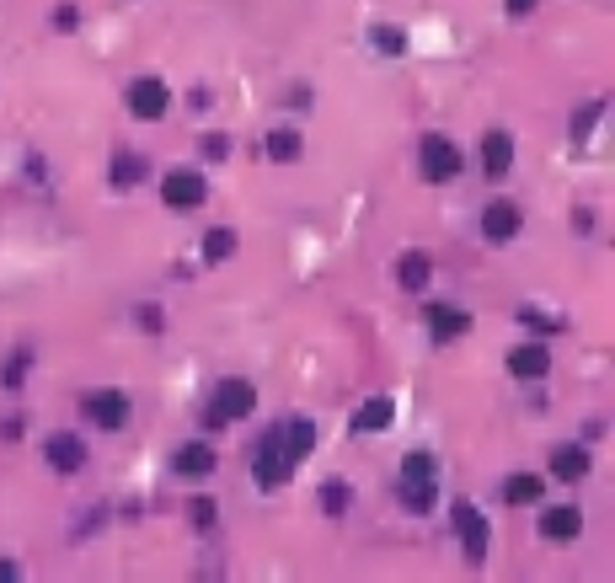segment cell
Returning a JSON list of instances; mask_svg holds the SVG:
<instances>
[{
	"mask_svg": "<svg viewBox=\"0 0 615 583\" xmlns=\"http://www.w3.org/2000/svg\"><path fill=\"white\" fill-rule=\"evenodd\" d=\"M257 407V391L246 386V380H220L214 386V402H209V428H225V423H236V418H246V412Z\"/></svg>",
	"mask_w": 615,
	"mask_h": 583,
	"instance_id": "cell-1",
	"label": "cell"
},
{
	"mask_svg": "<svg viewBox=\"0 0 615 583\" xmlns=\"http://www.w3.org/2000/svg\"><path fill=\"white\" fill-rule=\"evenodd\" d=\"M418 156H423V177L428 182H450L460 177V145L455 140H444V134H423V145H418Z\"/></svg>",
	"mask_w": 615,
	"mask_h": 583,
	"instance_id": "cell-2",
	"label": "cell"
},
{
	"mask_svg": "<svg viewBox=\"0 0 615 583\" xmlns=\"http://www.w3.org/2000/svg\"><path fill=\"white\" fill-rule=\"evenodd\" d=\"M252 471H257V487H268V493H273V487H284V482H289V471H295V460L284 455V444L273 439V428H268L263 439H257Z\"/></svg>",
	"mask_w": 615,
	"mask_h": 583,
	"instance_id": "cell-3",
	"label": "cell"
},
{
	"mask_svg": "<svg viewBox=\"0 0 615 583\" xmlns=\"http://www.w3.org/2000/svg\"><path fill=\"white\" fill-rule=\"evenodd\" d=\"M166 107H172V91H166V81H156V75H140V81L129 86V113H134V118L156 124Z\"/></svg>",
	"mask_w": 615,
	"mask_h": 583,
	"instance_id": "cell-4",
	"label": "cell"
},
{
	"mask_svg": "<svg viewBox=\"0 0 615 583\" xmlns=\"http://www.w3.org/2000/svg\"><path fill=\"white\" fill-rule=\"evenodd\" d=\"M455 535L466 541V562L482 567L487 562V514L476 509V503H460L455 509Z\"/></svg>",
	"mask_w": 615,
	"mask_h": 583,
	"instance_id": "cell-5",
	"label": "cell"
},
{
	"mask_svg": "<svg viewBox=\"0 0 615 583\" xmlns=\"http://www.w3.org/2000/svg\"><path fill=\"white\" fill-rule=\"evenodd\" d=\"M86 418H91V428L118 434V428L129 423V396H123V391H91L86 396Z\"/></svg>",
	"mask_w": 615,
	"mask_h": 583,
	"instance_id": "cell-6",
	"label": "cell"
},
{
	"mask_svg": "<svg viewBox=\"0 0 615 583\" xmlns=\"http://www.w3.org/2000/svg\"><path fill=\"white\" fill-rule=\"evenodd\" d=\"M204 172H166V182H161V198L172 209H204Z\"/></svg>",
	"mask_w": 615,
	"mask_h": 583,
	"instance_id": "cell-7",
	"label": "cell"
},
{
	"mask_svg": "<svg viewBox=\"0 0 615 583\" xmlns=\"http://www.w3.org/2000/svg\"><path fill=\"white\" fill-rule=\"evenodd\" d=\"M273 439H279V444H284V455L300 466V460L316 450V423H311V418H289V423H273Z\"/></svg>",
	"mask_w": 615,
	"mask_h": 583,
	"instance_id": "cell-8",
	"label": "cell"
},
{
	"mask_svg": "<svg viewBox=\"0 0 615 583\" xmlns=\"http://www.w3.org/2000/svg\"><path fill=\"white\" fill-rule=\"evenodd\" d=\"M428 332H434V343H455V337L471 332V316L455 311V305H428Z\"/></svg>",
	"mask_w": 615,
	"mask_h": 583,
	"instance_id": "cell-9",
	"label": "cell"
},
{
	"mask_svg": "<svg viewBox=\"0 0 615 583\" xmlns=\"http://www.w3.org/2000/svg\"><path fill=\"white\" fill-rule=\"evenodd\" d=\"M43 455H49V466L65 471V477H75V471L86 466V444L75 439V434H54L49 444H43Z\"/></svg>",
	"mask_w": 615,
	"mask_h": 583,
	"instance_id": "cell-10",
	"label": "cell"
},
{
	"mask_svg": "<svg viewBox=\"0 0 615 583\" xmlns=\"http://www.w3.org/2000/svg\"><path fill=\"white\" fill-rule=\"evenodd\" d=\"M594 471V460L583 444H562V450H551V477L557 482H583Z\"/></svg>",
	"mask_w": 615,
	"mask_h": 583,
	"instance_id": "cell-11",
	"label": "cell"
},
{
	"mask_svg": "<svg viewBox=\"0 0 615 583\" xmlns=\"http://www.w3.org/2000/svg\"><path fill=\"white\" fill-rule=\"evenodd\" d=\"M509 370H514L519 380H546V370H551V348H546V343H519L514 354H509Z\"/></svg>",
	"mask_w": 615,
	"mask_h": 583,
	"instance_id": "cell-12",
	"label": "cell"
},
{
	"mask_svg": "<svg viewBox=\"0 0 615 583\" xmlns=\"http://www.w3.org/2000/svg\"><path fill=\"white\" fill-rule=\"evenodd\" d=\"M220 466V460H214V450L204 439H193V444H182V450L172 455V471L177 477H209V471Z\"/></svg>",
	"mask_w": 615,
	"mask_h": 583,
	"instance_id": "cell-13",
	"label": "cell"
},
{
	"mask_svg": "<svg viewBox=\"0 0 615 583\" xmlns=\"http://www.w3.org/2000/svg\"><path fill=\"white\" fill-rule=\"evenodd\" d=\"M482 236L487 241H514L519 236V209L514 204H487L482 209Z\"/></svg>",
	"mask_w": 615,
	"mask_h": 583,
	"instance_id": "cell-14",
	"label": "cell"
},
{
	"mask_svg": "<svg viewBox=\"0 0 615 583\" xmlns=\"http://www.w3.org/2000/svg\"><path fill=\"white\" fill-rule=\"evenodd\" d=\"M509 166H514V140L503 129H492L487 140H482V172L487 177H503Z\"/></svg>",
	"mask_w": 615,
	"mask_h": 583,
	"instance_id": "cell-15",
	"label": "cell"
},
{
	"mask_svg": "<svg viewBox=\"0 0 615 583\" xmlns=\"http://www.w3.org/2000/svg\"><path fill=\"white\" fill-rule=\"evenodd\" d=\"M391 418H396L391 396H369V402H364L359 412H353V428H359V434H386Z\"/></svg>",
	"mask_w": 615,
	"mask_h": 583,
	"instance_id": "cell-16",
	"label": "cell"
},
{
	"mask_svg": "<svg viewBox=\"0 0 615 583\" xmlns=\"http://www.w3.org/2000/svg\"><path fill=\"white\" fill-rule=\"evenodd\" d=\"M578 530H583V514L573 509V503H562V509H546V514H541V535H546V541H573Z\"/></svg>",
	"mask_w": 615,
	"mask_h": 583,
	"instance_id": "cell-17",
	"label": "cell"
},
{
	"mask_svg": "<svg viewBox=\"0 0 615 583\" xmlns=\"http://www.w3.org/2000/svg\"><path fill=\"white\" fill-rule=\"evenodd\" d=\"M402 503L412 514H428L434 509V477H402Z\"/></svg>",
	"mask_w": 615,
	"mask_h": 583,
	"instance_id": "cell-18",
	"label": "cell"
},
{
	"mask_svg": "<svg viewBox=\"0 0 615 583\" xmlns=\"http://www.w3.org/2000/svg\"><path fill=\"white\" fill-rule=\"evenodd\" d=\"M428 273H434V268H428V257L412 252V257H402V268H396V284H402L407 295H418V289L428 284Z\"/></svg>",
	"mask_w": 615,
	"mask_h": 583,
	"instance_id": "cell-19",
	"label": "cell"
},
{
	"mask_svg": "<svg viewBox=\"0 0 615 583\" xmlns=\"http://www.w3.org/2000/svg\"><path fill=\"white\" fill-rule=\"evenodd\" d=\"M236 257V230H209L204 236V263H230Z\"/></svg>",
	"mask_w": 615,
	"mask_h": 583,
	"instance_id": "cell-20",
	"label": "cell"
},
{
	"mask_svg": "<svg viewBox=\"0 0 615 583\" xmlns=\"http://www.w3.org/2000/svg\"><path fill=\"white\" fill-rule=\"evenodd\" d=\"M140 177H145V156H134V150L113 156V182H118V188H134Z\"/></svg>",
	"mask_w": 615,
	"mask_h": 583,
	"instance_id": "cell-21",
	"label": "cell"
},
{
	"mask_svg": "<svg viewBox=\"0 0 615 583\" xmlns=\"http://www.w3.org/2000/svg\"><path fill=\"white\" fill-rule=\"evenodd\" d=\"M268 156H273V161H295V156H300V134H295V129H273V134H268Z\"/></svg>",
	"mask_w": 615,
	"mask_h": 583,
	"instance_id": "cell-22",
	"label": "cell"
},
{
	"mask_svg": "<svg viewBox=\"0 0 615 583\" xmlns=\"http://www.w3.org/2000/svg\"><path fill=\"white\" fill-rule=\"evenodd\" d=\"M369 43H375L380 54H391V59H396V54L407 49V33H402V27H375V33H369Z\"/></svg>",
	"mask_w": 615,
	"mask_h": 583,
	"instance_id": "cell-23",
	"label": "cell"
},
{
	"mask_svg": "<svg viewBox=\"0 0 615 583\" xmlns=\"http://www.w3.org/2000/svg\"><path fill=\"white\" fill-rule=\"evenodd\" d=\"M503 498L509 503H535L541 498V477H514L509 487H503Z\"/></svg>",
	"mask_w": 615,
	"mask_h": 583,
	"instance_id": "cell-24",
	"label": "cell"
},
{
	"mask_svg": "<svg viewBox=\"0 0 615 583\" xmlns=\"http://www.w3.org/2000/svg\"><path fill=\"white\" fill-rule=\"evenodd\" d=\"M348 482H327V487H321V503H327V514H343L348 509Z\"/></svg>",
	"mask_w": 615,
	"mask_h": 583,
	"instance_id": "cell-25",
	"label": "cell"
},
{
	"mask_svg": "<svg viewBox=\"0 0 615 583\" xmlns=\"http://www.w3.org/2000/svg\"><path fill=\"white\" fill-rule=\"evenodd\" d=\"M402 477H434V455H428V450H412V455L402 460Z\"/></svg>",
	"mask_w": 615,
	"mask_h": 583,
	"instance_id": "cell-26",
	"label": "cell"
},
{
	"mask_svg": "<svg viewBox=\"0 0 615 583\" xmlns=\"http://www.w3.org/2000/svg\"><path fill=\"white\" fill-rule=\"evenodd\" d=\"M27 364H33V348H17V354H11V364H6V386L17 391L22 386V375H27Z\"/></svg>",
	"mask_w": 615,
	"mask_h": 583,
	"instance_id": "cell-27",
	"label": "cell"
},
{
	"mask_svg": "<svg viewBox=\"0 0 615 583\" xmlns=\"http://www.w3.org/2000/svg\"><path fill=\"white\" fill-rule=\"evenodd\" d=\"M188 514H193V525H198V530H209V525H214V503H209V498H193V503H188Z\"/></svg>",
	"mask_w": 615,
	"mask_h": 583,
	"instance_id": "cell-28",
	"label": "cell"
},
{
	"mask_svg": "<svg viewBox=\"0 0 615 583\" xmlns=\"http://www.w3.org/2000/svg\"><path fill=\"white\" fill-rule=\"evenodd\" d=\"M75 22H81V11H75V6H59L54 11V27H75Z\"/></svg>",
	"mask_w": 615,
	"mask_h": 583,
	"instance_id": "cell-29",
	"label": "cell"
},
{
	"mask_svg": "<svg viewBox=\"0 0 615 583\" xmlns=\"http://www.w3.org/2000/svg\"><path fill=\"white\" fill-rule=\"evenodd\" d=\"M509 11H514V17H530V11H535V0H509Z\"/></svg>",
	"mask_w": 615,
	"mask_h": 583,
	"instance_id": "cell-30",
	"label": "cell"
},
{
	"mask_svg": "<svg viewBox=\"0 0 615 583\" xmlns=\"http://www.w3.org/2000/svg\"><path fill=\"white\" fill-rule=\"evenodd\" d=\"M17 578V562H0V583H11Z\"/></svg>",
	"mask_w": 615,
	"mask_h": 583,
	"instance_id": "cell-31",
	"label": "cell"
}]
</instances>
